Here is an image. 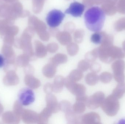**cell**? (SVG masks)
Listing matches in <instances>:
<instances>
[{
    "instance_id": "cell-1",
    "label": "cell",
    "mask_w": 125,
    "mask_h": 124,
    "mask_svg": "<svg viewBox=\"0 0 125 124\" xmlns=\"http://www.w3.org/2000/svg\"><path fill=\"white\" fill-rule=\"evenodd\" d=\"M84 18L87 28L90 31L98 32L104 25L105 14L99 7H92L86 11Z\"/></svg>"
},
{
    "instance_id": "cell-2",
    "label": "cell",
    "mask_w": 125,
    "mask_h": 124,
    "mask_svg": "<svg viewBox=\"0 0 125 124\" xmlns=\"http://www.w3.org/2000/svg\"><path fill=\"white\" fill-rule=\"evenodd\" d=\"M98 57L101 61L106 63H109L116 59H121L125 57V53L120 50H112L101 47L98 50Z\"/></svg>"
},
{
    "instance_id": "cell-3",
    "label": "cell",
    "mask_w": 125,
    "mask_h": 124,
    "mask_svg": "<svg viewBox=\"0 0 125 124\" xmlns=\"http://www.w3.org/2000/svg\"><path fill=\"white\" fill-rule=\"evenodd\" d=\"M101 107L107 116H114L119 110V102L117 98L112 94L105 98Z\"/></svg>"
},
{
    "instance_id": "cell-4",
    "label": "cell",
    "mask_w": 125,
    "mask_h": 124,
    "mask_svg": "<svg viewBox=\"0 0 125 124\" xmlns=\"http://www.w3.org/2000/svg\"><path fill=\"white\" fill-rule=\"evenodd\" d=\"M65 17L64 14L61 10L53 9L47 15L46 22L50 27L54 28L58 27L61 25Z\"/></svg>"
},
{
    "instance_id": "cell-5",
    "label": "cell",
    "mask_w": 125,
    "mask_h": 124,
    "mask_svg": "<svg viewBox=\"0 0 125 124\" xmlns=\"http://www.w3.org/2000/svg\"><path fill=\"white\" fill-rule=\"evenodd\" d=\"M112 68L115 81L118 83L124 82L125 80V61L122 60H116L112 63Z\"/></svg>"
},
{
    "instance_id": "cell-6",
    "label": "cell",
    "mask_w": 125,
    "mask_h": 124,
    "mask_svg": "<svg viewBox=\"0 0 125 124\" xmlns=\"http://www.w3.org/2000/svg\"><path fill=\"white\" fill-rule=\"evenodd\" d=\"M64 85L67 89L76 97L86 95V90L84 85L77 83L76 82L70 80L67 77L65 79Z\"/></svg>"
},
{
    "instance_id": "cell-7",
    "label": "cell",
    "mask_w": 125,
    "mask_h": 124,
    "mask_svg": "<svg viewBox=\"0 0 125 124\" xmlns=\"http://www.w3.org/2000/svg\"><path fill=\"white\" fill-rule=\"evenodd\" d=\"M19 102L23 105L28 106L35 100L34 92L31 89L25 88L20 91L18 94Z\"/></svg>"
},
{
    "instance_id": "cell-8",
    "label": "cell",
    "mask_w": 125,
    "mask_h": 124,
    "mask_svg": "<svg viewBox=\"0 0 125 124\" xmlns=\"http://www.w3.org/2000/svg\"><path fill=\"white\" fill-rule=\"evenodd\" d=\"M104 99V93L101 91L97 92L88 98L86 105L89 109H96L101 106Z\"/></svg>"
},
{
    "instance_id": "cell-9",
    "label": "cell",
    "mask_w": 125,
    "mask_h": 124,
    "mask_svg": "<svg viewBox=\"0 0 125 124\" xmlns=\"http://www.w3.org/2000/svg\"><path fill=\"white\" fill-rule=\"evenodd\" d=\"M85 9V6L79 2L74 1L71 3L69 8L66 9L65 13L72 15L75 17H81Z\"/></svg>"
},
{
    "instance_id": "cell-10",
    "label": "cell",
    "mask_w": 125,
    "mask_h": 124,
    "mask_svg": "<svg viewBox=\"0 0 125 124\" xmlns=\"http://www.w3.org/2000/svg\"><path fill=\"white\" fill-rule=\"evenodd\" d=\"M23 10L22 5L20 2L17 1L10 4L9 12L6 18L15 20L18 17H20Z\"/></svg>"
},
{
    "instance_id": "cell-11",
    "label": "cell",
    "mask_w": 125,
    "mask_h": 124,
    "mask_svg": "<svg viewBox=\"0 0 125 124\" xmlns=\"http://www.w3.org/2000/svg\"><path fill=\"white\" fill-rule=\"evenodd\" d=\"M81 124H100L101 118L100 115L95 112H90L81 116Z\"/></svg>"
},
{
    "instance_id": "cell-12",
    "label": "cell",
    "mask_w": 125,
    "mask_h": 124,
    "mask_svg": "<svg viewBox=\"0 0 125 124\" xmlns=\"http://www.w3.org/2000/svg\"><path fill=\"white\" fill-rule=\"evenodd\" d=\"M23 121L27 124L38 123L39 114L35 111L29 110H24L21 116Z\"/></svg>"
},
{
    "instance_id": "cell-13",
    "label": "cell",
    "mask_w": 125,
    "mask_h": 124,
    "mask_svg": "<svg viewBox=\"0 0 125 124\" xmlns=\"http://www.w3.org/2000/svg\"><path fill=\"white\" fill-rule=\"evenodd\" d=\"M45 100L47 107L51 110L52 113H56L59 111V103L56 96L51 94H47Z\"/></svg>"
},
{
    "instance_id": "cell-14",
    "label": "cell",
    "mask_w": 125,
    "mask_h": 124,
    "mask_svg": "<svg viewBox=\"0 0 125 124\" xmlns=\"http://www.w3.org/2000/svg\"><path fill=\"white\" fill-rule=\"evenodd\" d=\"M3 82L6 86H14L18 84L19 78L15 71H9L7 73L6 75L3 79Z\"/></svg>"
},
{
    "instance_id": "cell-15",
    "label": "cell",
    "mask_w": 125,
    "mask_h": 124,
    "mask_svg": "<svg viewBox=\"0 0 125 124\" xmlns=\"http://www.w3.org/2000/svg\"><path fill=\"white\" fill-rule=\"evenodd\" d=\"M57 67L56 65L50 62L43 67L42 74L47 78H52L55 76L56 73Z\"/></svg>"
},
{
    "instance_id": "cell-16",
    "label": "cell",
    "mask_w": 125,
    "mask_h": 124,
    "mask_svg": "<svg viewBox=\"0 0 125 124\" xmlns=\"http://www.w3.org/2000/svg\"><path fill=\"white\" fill-rule=\"evenodd\" d=\"M2 120L7 124H18L20 121V117L18 116L14 112L8 111L4 114Z\"/></svg>"
},
{
    "instance_id": "cell-17",
    "label": "cell",
    "mask_w": 125,
    "mask_h": 124,
    "mask_svg": "<svg viewBox=\"0 0 125 124\" xmlns=\"http://www.w3.org/2000/svg\"><path fill=\"white\" fill-rule=\"evenodd\" d=\"M24 82L27 86L33 89L39 88L41 85L40 81L31 75H26Z\"/></svg>"
},
{
    "instance_id": "cell-18",
    "label": "cell",
    "mask_w": 125,
    "mask_h": 124,
    "mask_svg": "<svg viewBox=\"0 0 125 124\" xmlns=\"http://www.w3.org/2000/svg\"><path fill=\"white\" fill-rule=\"evenodd\" d=\"M65 78L61 75L57 76L54 79L52 84L53 91L55 93L62 91L65 84Z\"/></svg>"
},
{
    "instance_id": "cell-19",
    "label": "cell",
    "mask_w": 125,
    "mask_h": 124,
    "mask_svg": "<svg viewBox=\"0 0 125 124\" xmlns=\"http://www.w3.org/2000/svg\"><path fill=\"white\" fill-rule=\"evenodd\" d=\"M1 52L6 58V61L15 60L14 52L11 46L4 44L2 46Z\"/></svg>"
},
{
    "instance_id": "cell-20",
    "label": "cell",
    "mask_w": 125,
    "mask_h": 124,
    "mask_svg": "<svg viewBox=\"0 0 125 124\" xmlns=\"http://www.w3.org/2000/svg\"><path fill=\"white\" fill-rule=\"evenodd\" d=\"M34 45L35 56L39 58H43L46 57L47 54V50L43 44L39 41H36L34 42Z\"/></svg>"
},
{
    "instance_id": "cell-21",
    "label": "cell",
    "mask_w": 125,
    "mask_h": 124,
    "mask_svg": "<svg viewBox=\"0 0 125 124\" xmlns=\"http://www.w3.org/2000/svg\"><path fill=\"white\" fill-rule=\"evenodd\" d=\"M65 116L69 124H81V116L76 113L72 109L65 113Z\"/></svg>"
},
{
    "instance_id": "cell-22",
    "label": "cell",
    "mask_w": 125,
    "mask_h": 124,
    "mask_svg": "<svg viewBox=\"0 0 125 124\" xmlns=\"http://www.w3.org/2000/svg\"><path fill=\"white\" fill-rule=\"evenodd\" d=\"M52 113L50 110L46 107L39 114V119L37 124H45L48 123L49 119L52 116Z\"/></svg>"
},
{
    "instance_id": "cell-23",
    "label": "cell",
    "mask_w": 125,
    "mask_h": 124,
    "mask_svg": "<svg viewBox=\"0 0 125 124\" xmlns=\"http://www.w3.org/2000/svg\"><path fill=\"white\" fill-rule=\"evenodd\" d=\"M67 60V55L64 54L58 53L51 58L50 62L58 66L59 65L66 63Z\"/></svg>"
},
{
    "instance_id": "cell-24",
    "label": "cell",
    "mask_w": 125,
    "mask_h": 124,
    "mask_svg": "<svg viewBox=\"0 0 125 124\" xmlns=\"http://www.w3.org/2000/svg\"><path fill=\"white\" fill-rule=\"evenodd\" d=\"M125 93V83H119L116 88L113 90L112 95L118 99L122 97Z\"/></svg>"
},
{
    "instance_id": "cell-25",
    "label": "cell",
    "mask_w": 125,
    "mask_h": 124,
    "mask_svg": "<svg viewBox=\"0 0 125 124\" xmlns=\"http://www.w3.org/2000/svg\"><path fill=\"white\" fill-rule=\"evenodd\" d=\"M99 76L95 73H89L85 77V80L87 84L90 86L95 85L98 82Z\"/></svg>"
},
{
    "instance_id": "cell-26",
    "label": "cell",
    "mask_w": 125,
    "mask_h": 124,
    "mask_svg": "<svg viewBox=\"0 0 125 124\" xmlns=\"http://www.w3.org/2000/svg\"><path fill=\"white\" fill-rule=\"evenodd\" d=\"M83 72L78 69L71 71L67 78L71 81L76 82L80 81L83 78Z\"/></svg>"
},
{
    "instance_id": "cell-27",
    "label": "cell",
    "mask_w": 125,
    "mask_h": 124,
    "mask_svg": "<svg viewBox=\"0 0 125 124\" xmlns=\"http://www.w3.org/2000/svg\"><path fill=\"white\" fill-rule=\"evenodd\" d=\"M31 59L26 55L23 54L19 55L16 59V64L20 67H25L29 65Z\"/></svg>"
},
{
    "instance_id": "cell-28",
    "label": "cell",
    "mask_w": 125,
    "mask_h": 124,
    "mask_svg": "<svg viewBox=\"0 0 125 124\" xmlns=\"http://www.w3.org/2000/svg\"><path fill=\"white\" fill-rule=\"evenodd\" d=\"M86 109V103L80 101H77L73 106V110L77 114L83 113L85 111Z\"/></svg>"
},
{
    "instance_id": "cell-29",
    "label": "cell",
    "mask_w": 125,
    "mask_h": 124,
    "mask_svg": "<svg viewBox=\"0 0 125 124\" xmlns=\"http://www.w3.org/2000/svg\"><path fill=\"white\" fill-rule=\"evenodd\" d=\"M10 6V4L0 0V17H7L9 12Z\"/></svg>"
},
{
    "instance_id": "cell-30",
    "label": "cell",
    "mask_w": 125,
    "mask_h": 124,
    "mask_svg": "<svg viewBox=\"0 0 125 124\" xmlns=\"http://www.w3.org/2000/svg\"><path fill=\"white\" fill-rule=\"evenodd\" d=\"M58 41L62 45L69 44L71 41V38L69 34H59L57 35Z\"/></svg>"
},
{
    "instance_id": "cell-31",
    "label": "cell",
    "mask_w": 125,
    "mask_h": 124,
    "mask_svg": "<svg viewBox=\"0 0 125 124\" xmlns=\"http://www.w3.org/2000/svg\"><path fill=\"white\" fill-rule=\"evenodd\" d=\"M98 57V50L97 49L87 52L85 56V59L89 62H94Z\"/></svg>"
},
{
    "instance_id": "cell-32",
    "label": "cell",
    "mask_w": 125,
    "mask_h": 124,
    "mask_svg": "<svg viewBox=\"0 0 125 124\" xmlns=\"http://www.w3.org/2000/svg\"><path fill=\"white\" fill-rule=\"evenodd\" d=\"M19 32V28L18 27L15 25H9L7 26L4 32V35H10L15 36Z\"/></svg>"
},
{
    "instance_id": "cell-33",
    "label": "cell",
    "mask_w": 125,
    "mask_h": 124,
    "mask_svg": "<svg viewBox=\"0 0 125 124\" xmlns=\"http://www.w3.org/2000/svg\"><path fill=\"white\" fill-rule=\"evenodd\" d=\"M68 53L71 56H74L76 55L79 51V47L74 43L70 44L67 48Z\"/></svg>"
},
{
    "instance_id": "cell-34",
    "label": "cell",
    "mask_w": 125,
    "mask_h": 124,
    "mask_svg": "<svg viewBox=\"0 0 125 124\" xmlns=\"http://www.w3.org/2000/svg\"><path fill=\"white\" fill-rule=\"evenodd\" d=\"M113 76L109 72H104L102 73L99 76L100 81L104 83H108L112 80Z\"/></svg>"
},
{
    "instance_id": "cell-35",
    "label": "cell",
    "mask_w": 125,
    "mask_h": 124,
    "mask_svg": "<svg viewBox=\"0 0 125 124\" xmlns=\"http://www.w3.org/2000/svg\"><path fill=\"white\" fill-rule=\"evenodd\" d=\"M60 110L65 113L72 109V106L70 102L67 100H62L59 103Z\"/></svg>"
},
{
    "instance_id": "cell-36",
    "label": "cell",
    "mask_w": 125,
    "mask_h": 124,
    "mask_svg": "<svg viewBox=\"0 0 125 124\" xmlns=\"http://www.w3.org/2000/svg\"><path fill=\"white\" fill-rule=\"evenodd\" d=\"M90 64L87 60H82L79 62L78 65V68L82 72H85L89 68Z\"/></svg>"
},
{
    "instance_id": "cell-37",
    "label": "cell",
    "mask_w": 125,
    "mask_h": 124,
    "mask_svg": "<svg viewBox=\"0 0 125 124\" xmlns=\"http://www.w3.org/2000/svg\"><path fill=\"white\" fill-rule=\"evenodd\" d=\"M22 104L16 101L15 103L14 106V113L18 116L21 117L23 112V109L22 107Z\"/></svg>"
},
{
    "instance_id": "cell-38",
    "label": "cell",
    "mask_w": 125,
    "mask_h": 124,
    "mask_svg": "<svg viewBox=\"0 0 125 124\" xmlns=\"http://www.w3.org/2000/svg\"><path fill=\"white\" fill-rule=\"evenodd\" d=\"M91 41L95 44L101 43L103 41V36L101 34L95 32L92 35L91 38Z\"/></svg>"
},
{
    "instance_id": "cell-39",
    "label": "cell",
    "mask_w": 125,
    "mask_h": 124,
    "mask_svg": "<svg viewBox=\"0 0 125 124\" xmlns=\"http://www.w3.org/2000/svg\"><path fill=\"white\" fill-rule=\"evenodd\" d=\"M5 63H6V64H4V68L5 72L7 73L9 71H15L17 70V65L15 64V63H9L5 62Z\"/></svg>"
},
{
    "instance_id": "cell-40",
    "label": "cell",
    "mask_w": 125,
    "mask_h": 124,
    "mask_svg": "<svg viewBox=\"0 0 125 124\" xmlns=\"http://www.w3.org/2000/svg\"><path fill=\"white\" fill-rule=\"evenodd\" d=\"M89 68L92 72L97 73L100 71L101 67L99 63L93 62L90 65Z\"/></svg>"
},
{
    "instance_id": "cell-41",
    "label": "cell",
    "mask_w": 125,
    "mask_h": 124,
    "mask_svg": "<svg viewBox=\"0 0 125 124\" xmlns=\"http://www.w3.org/2000/svg\"><path fill=\"white\" fill-rule=\"evenodd\" d=\"M47 51L50 53H54L56 52L59 49V46L56 43H51L48 44L47 47Z\"/></svg>"
},
{
    "instance_id": "cell-42",
    "label": "cell",
    "mask_w": 125,
    "mask_h": 124,
    "mask_svg": "<svg viewBox=\"0 0 125 124\" xmlns=\"http://www.w3.org/2000/svg\"><path fill=\"white\" fill-rule=\"evenodd\" d=\"M15 39L14 36L10 35H6L4 36L3 41L4 44L11 46L12 44H14Z\"/></svg>"
},
{
    "instance_id": "cell-43",
    "label": "cell",
    "mask_w": 125,
    "mask_h": 124,
    "mask_svg": "<svg viewBox=\"0 0 125 124\" xmlns=\"http://www.w3.org/2000/svg\"><path fill=\"white\" fill-rule=\"evenodd\" d=\"M44 90L47 94H51L53 91L52 84L50 83H47L44 86Z\"/></svg>"
},
{
    "instance_id": "cell-44",
    "label": "cell",
    "mask_w": 125,
    "mask_h": 124,
    "mask_svg": "<svg viewBox=\"0 0 125 124\" xmlns=\"http://www.w3.org/2000/svg\"><path fill=\"white\" fill-rule=\"evenodd\" d=\"M34 71V69L31 66L28 65L25 67L24 72L26 75H32V74H33Z\"/></svg>"
},
{
    "instance_id": "cell-45",
    "label": "cell",
    "mask_w": 125,
    "mask_h": 124,
    "mask_svg": "<svg viewBox=\"0 0 125 124\" xmlns=\"http://www.w3.org/2000/svg\"><path fill=\"white\" fill-rule=\"evenodd\" d=\"M30 14V12L27 10H23L21 13L20 17H24L29 16Z\"/></svg>"
},
{
    "instance_id": "cell-46",
    "label": "cell",
    "mask_w": 125,
    "mask_h": 124,
    "mask_svg": "<svg viewBox=\"0 0 125 124\" xmlns=\"http://www.w3.org/2000/svg\"><path fill=\"white\" fill-rule=\"evenodd\" d=\"M5 59L0 54V68L2 67L5 64Z\"/></svg>"
},
{
    "instance_id": "cell-47",
    "label": "cell",
    "mask_w": 125,
    "mask_h": 124,
    "mask_svg": "<svg viewBox=\"0 0 125 124\" xmlns=\"http://www.w3.org/2000/svg\"><path fill=\"white\" fill-rule=\"evenodd\" d=\"M4 3L8 4H11L17 2L18 0H3Z\"/></svg>"
},
{
    "instance_id": "cell-48",
    "label": "cell",
    "mask_w": 125,
    "mask_h": 124,
    "mask_svg": "<svg viewBox=\"0 0 125 124\" xmlns=\"http://www.w3.org/2000/svg\"><path fill=\"white\" fill-rule=\"evenodd\" d=\"M3 111V108L2 105L0 103V116L1 115Z\"/></svg>"
},
{
    "instance_id": "cell-49",
    "label": "cell",
    "mask_w": 125,
    "mask_h": 124,
    "mask_svg": "<svg viewBox=\"0 0 125 124\" xmlns=\"http://www.w3.org/2000/svg\"><path fill=\"white\" fill-rule=\"evenodd\" d=\"M119 124H125V119H122L119 122Z\"/></svg>"
}]
</instances>
